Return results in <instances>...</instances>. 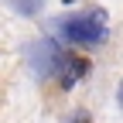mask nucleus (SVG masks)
I'll use <instances>...</instances> for the list:
<instances>
[{"mask_svg":"<svg viewBox=\"0 0 123 123\" xmlns=\"http://www.w3.org/2000/svg\"><path fill=\"white\" fill-rule=\"evenodd\" d=\"M7 4L17 10V14H24V17H34V14H41L44 0H7Z\"/></svg>","mask_w":123,"mask_h":123,"instance_id":"obj_3","label":"nucleus"},{"mask_svg":"<svg viewBox=\"0 0 123 123\" xmlns=\"http://www.w3.org/2000/svg\"><path fill=\"white\" fill-rule=\"evenodd\" d=\"M51 68L58 72V82H62V89H72L79 79H86V75H89V58H82V55H72V51H58Z\"/></svg>","mask_w":123,"mask_h":123,"instance_id":"obj_2","label":"nucleus"},{"mask_svg":"<svg viewBox=\"0 0 123 123\" xmlns=\"http://www.w3.org/2000/svg\"><path fill=\"white\" fill-rule=\"evenodd\" d=\"M58 38L65 44H75V48H96V44L106 41L110 34V17H106L103 7H86V10H75V14H65L58 24Z\"/></svg>","mask_w":123,"mask_h":123,"instance_id":"obj_1","label":"nucleus"},{"mask_svg":"<svg viewBox=\"0 0 123 123\" xmlns=\"http://www.w3.org/2000/svg\"><path fill=\"white\" fill-rule=\"evenodd\" d=\"M116 96H120V106H123V82H120V92H116Z\"/></svg>","mask_w":123,"mask_h":123,"instance_id":"obj_4","label":"nucleus"}]
</instances>
